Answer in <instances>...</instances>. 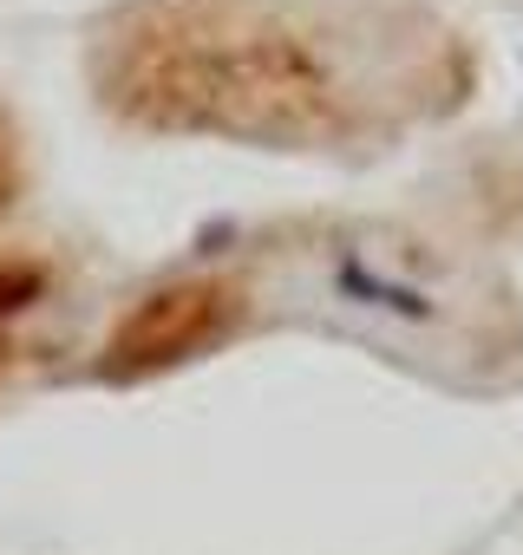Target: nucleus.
<instances>
[{"mask_svg":"<svg viewBox=\"0 0 523 555\" xmlns=\"http://www.w3.org/2000/svg\"><path fill=\"white\" fill-rule=\"evenodd\" d=\"M86 79L151 138L380 151L458 112L477 66L412 0H118L86 40Z\"/></svg>","mask_w":523,"mask_h":555,"instance_id":"obj_1","label":"nucleus"},{"mask_svg":"<svg viewBox=\"0 0 523 555\" xmlns=\"http://www.w3.org/2000/svg\"><path fill=\"white\" fill-rule=\"evenodd\" d=\"M248 308V282L229 268H196L177 282L151 288L144 301H131L105 340V373H164L203 347H216Z\"/></svg>","mask_w":523,"mask_h":555,"instance_id":"obj_2","label":"nucleus"},{"mask_svg":"<svg viewBox=\"0 0 523 555\" xmlns=\"http://www.w3.org/2000/svg\"><path fill=\"white\" fill-rule=\"evenodd\" d=\"M21 183H27V157H21V138H14V125L0 118V209H8V203L21 196Z\"/></svg>","mask_w":523,"mask_h":555,"instance_id":"obj_3","label":"nucleus"},{"mask_svg":"<svg viewBox=\"0 0 523 555\" xmlns=\"http://www.w3.org/2000/svg\"><path fill=\"white\" fill-rule=\"evenodd\" d=\"M34 274H14V268H0V366H8V314L21 308V301H34Z\"/></svg>","mask_w":523,"mask_h":555,"instance_id":"obj_4","label":"nucleus"}]
</instances>
